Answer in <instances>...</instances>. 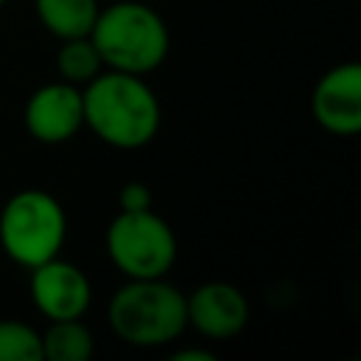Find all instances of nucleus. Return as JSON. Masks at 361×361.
I'll return each instance as SVG.
<instances>
[{"label": "nucleus", "instance_id": "nucleus-14", "mask_svg": "<svg viewBox=\"0 0 361 361\" xmlns=\"http://www.w3.org/2000/svg\"><path fill=\"white\" fill-rule=\"evenodd\" d=\"M118 206L121 212H141V209H152V189L141 180H130L118 189Z\"/></svg>", "mask_w": 361, "mask_h": 361}, {"label": "nucleus", "instance_id": "nucleus-10", "mask_svg": "<svg viewBox=\"0 0 361 361\" xmlns=\"http://www.w3.org/2000/svg\"><path fill=\"white\" fill-rule=\"evenodd\" d=\"M99 0H34L39 25L56 39L87 37L99 17Z\"/></svg>", "mask_w": 361, "mask_h": 361}, {"label": "nucleus", "instance_id": "nucleus-12", "mask_svg": "<svg viewBox=\"0 0 361 361\" xmlns=\"http://www.w3.org/2000/svg\"><path fill=\"white\" fill-rule=\"evenodd\" d=\"M56 51V73L59 79L85 87L90 79H96L104 71V62L93 45L90 37H73V39H59Z\"/></svg>", "mask_w": 361, "mask_h": 361}, {"label": "nucleus", "instance_id": "nucleus-8", "mask_svg": "<svg viewBox=\"0 0 361 361\" xmlns=\"http://www.w3.org/2000/svg\"><path fill=\"white\" fill-rule=\"evenodd\" d=\"M310 113L330 135H355L361 130V65L338 62L324 71L310 93Z\"/></svg>", "mask_w": 361, "mask_h": 361}, {"label": "nucleus", "instance_id": "nucleus-7", "mask_svg": "<svg viewBox=\"0 0 361 361\" xmlns=\"http://www.w3.org/2000/svg\"><path fill=\"white\" fill-rule=\"evenodd\" d=\"M28 290H31L34 307L48 322L82 319L93 302V285L87 274L79 265L59 257L31 268Z\"/></svg>", "mask_w": 361, "mask_h": 361}, {"label": "nucleus", "instance_id": "nucleus-1", "mask_svg": "<svg viewBox=\"0 0 361 361\" xmlns=\"http://www.w3.org/2000/svg\"><path fill=\"white\" fill-rule=\"evenodd\" d=\"M85 127L116 149H141L161 130V102L144 76L104 68L82 87Z\"/></svg>", "mask_w": 361, "mask_h": 361}, {"label": "nucleus", "instance_id": "nucleus-15", "mask_svg": "<svg viewBox=\"0 0 361 361\" xmlns=\"http://www.w3.org/2000/svg\"><path fill=\"white\" fill-rule=\"evenodd\" d=\"M172 361H214V353L203 347H186V350H175Z\"/></svg>", "mask_w": 361, "mask_h": 361}, {"label": "nucleus", "instance_id": "nucleus-9", "mask_svg": "<svg viewBox=\"0 0 361 361\" xmlns=\"http://www.w3.org/2000/svg\"><path fill=\"white\" fill-rule=\"evenodd\" d=\"M248 319L251 305L245 293L231 282H203L186 296V327H195L212 341L240 336Z\"/></svg>", "mask_w": 361, "mask_h": 361}, {"label": "nucleus", "instance_id": "nucleus-6", "mask_svg": "<svg viewBox=\"0 0 361 361\" xmlns=\"http://www.w3.org/2000/svg\"><path fill=\"white\" fill-rule=\"evenodd\" d=\"M25 130L39 144H65L85 127L82 87L65 79L39 85L23 110Z\"/></svg>", "mask_w": 361, "mask_h": 361}, {"label": "nucleus", "instance_id": "nucleus-13", "mask_svg": "<svg viewBox=\"0 0 361 361\" xmlns=\"http://www.w3.org/2000/svg\"><path fill=\"white\" fill-rule=\"evenodd\" d=\"M0 361H42L39 330L17 319H0Z\"/></svg>", "mask_w": 361, "mask_h": 361}, {"label": "nucleus", "instance_id": "nucleus-11", "mask_svg": "<svg viewBox=\"0 0 361 361\" xmlns=\"http://www.w3.org/2000/svg\"><path fill=\"white\" fill-rule=\"evenodd\" d=\"M42 338V358L48 361H87L93 355V333L82 319L48 322Z\"/></svg>", "mask_w": 361, "mask_h": 361}, {"label": "nucleus", "instance_id": "nucleus-3", "mask_svg": "<svg viewBox=\"0 0 361 361\" xmlns=\"http://www.w3.org/2000/svg\"><path fill=\"white\" fill-rule=\"evenodd\" d=\"M107 324L130 347H164L186 330V293L166 276L127 279L107 305Z\"/></svg>", "mask_w": 361, "mask_h": 361}, {"label": "nucleus", "instance_id": "nucleus-2", "mask_svg": "<svg viewBox=\"0 0 361 361\" xmlns=\"http://www.w3.org/2000/svg\"><path fill=\"white\" fill-rule=\"evenodd\" d=\"M110 71L147 76L164 65L169 54V28L164 17L141 0H118L99 8L87 34Z\"/></svg>", "mask_w": 361, "mask_h": 361}, {"label": "nucleus", "instance_id": "nucleus-5", "mask_svg": "<svg viewBox=\"0 0 361 361\" xmlns=\"http://www.w3.org/2000/svg\"><path fill=\"white\" fill-rule=\"evenodd\" d=\"M104 248L127 279L166 276L178 259L175 231L152 209L118 212L104 231Z\"/></svg>", "mask_w": 361, "mask_h": 361}, {"label": "nucleus", "instance_id": "nucleus-4", "mask_svg": "<svg viewBox=\"0 0 361 361\" xmlns=\"http://www.w3.org/2000/svg\"><path fill=\"white\" fill-rule=\"evenodd\" d=\"M68 237V214L45 189H23L11 195L0 212V248L23 268L59 257Z\"/></svg>", "mask_w": 361, "mask_h": 361}, {"label": "nucleus", "instance_id": "nucleus-16", "mask_svg": "<svg viewBox=\"0 0 361 361\" xmlns=\"http://www.w3.org/2000/svg\"><path fill=\"white\" fill-rule=\"evenodd\" d=\"M3 6H6V0H0V8H3Z\"/></svg>", "mask_w": 361, "mask_h": 361}]
</instances>
